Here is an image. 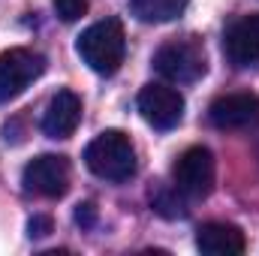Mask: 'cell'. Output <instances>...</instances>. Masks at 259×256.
Here are the masks:
<instances>
[{
	"mask_svg": "<svg viewBox=\"0 0 259 256\" xmlns=\"http://www.w3.org/2000/svg\"><path fill=\"white\" fill-rule=\"evenodd\" d=\"M75 52L81 64H88L97 75H115L127 58V33L118 18H103L81 30L75 39Z\"/></svg>",
	"mask_w": 259,
	"mask_h": 256,
	"instance_id": "1",
	"label": "cell"
},
{
	"mask_svg": "<svg viewBox=\"0 0 259 256\" xmlns=\"http://www.w3.org/2000/svg\"><path fill=\"white\" fill-rule=\"evenodd\" d=\"M84 163L97 178L121 184V181H130L136 175V148H133L127 133L103 130L84 148Z\"/></svg>",
	"mask_w": 259,
	"mask_h": 256,
	"instance_id": "2",
	"label": "cell"
},
{
	"mask_svg": "<svg viewBox=\"0 0 259 256\" xmlns=\"http://www.w3.org/2000/svg\"><path fill=\"white\" fill-rule=\"evenodd\" d=\"M154 69L172 81V84H193L208 72V55L202 39L196 36H181L166 42L157 55H154Z\"/></svg>",
	"mask_w": 259,
	"mask_h": 256,
	"instance_id": "3",
	"label": "cell"
},
{
	"mask_svg": "<svg viewBox=\"0 0 259 256\" xmlns=\"http://www.w3.org/2000/svg\"><path fill=\"white\" fill-rule=\"evenodd\" d=\"M214 178H217V163L205 145L187 148L172 166V184L184 199H208L214 190Z\"/></svg>",
	"mask_w": 259,
	"mask_h": 256,
	"instance_id": "4",
	"label": "cell"
},
{
	"mask_svg": "<svg viewBox=\"0 0 259 256\" xmlns=\"http://www.w3.org/2000/svg\"><path fill=\"white\" fill-rule=\"evenodd\" d=\"M46 72V58L33 49H9L0 55V103L21 97Z\"/></svg>",
	"mask_w": 259,
	"mask_h": 256,
	"instance_id": "5",
	"label": "cell"
},
{
	"mask_svg": "<svg viewBox=\"0 0 259 256\" xmlns=\"http://www.w3.org/2000/svg\"><path fill=\"white\" fill-rule=\"evenodd\" d=\"M139 112L154 130H175L184 118V97L166 81H151L139 91Z\"/></svg>",
	"mask_w": 259,
	"mask_h": 256,
	"instance_id": "6",
	"label": "cell"
},
{
	"mask_svg": "<svg viewBox=\"0 0 259 256\" xmlns=\"http://www.w3.org/2000/svg\"><path fill=\"white\" fill-rule=\"evenodd\" d=\"M69 160L61 154H39L33 157L24 172H21V184L27 193H36L42 199H61L69 190Z\"/></svg>",
	"mask_w": 259,
	"mask_h": 256,
	"instance_id": "7",
	"label": "cell"
},
{
	"mask_svg": "<svg viewBox=\"0 0 259 256\" xmlns=\"http://www.w3.org/2000/svg\"><path fill=\"white\" fill-rule=\"evenodd\" d=\"M208 121L217 130H247L259 124V97L256 94H223L211 103Z\"/></svg>",
	"mask_w": 259,
	"mask_h": 256,
	"instance_id": "8",
	"label": "cell"
},
{
	"mask_svg": "<svg viewBox=\"0 0 259 256\" xmlns=\"http://www.w3.org/2000/svg\"><path fill=\"white\" fill-rule=\"evenodd\" d=\"M223 52L235 66L259 64V12L235 18L223 33Z\"/></svg>",
	"mask_w": 259,
	"mask_h": 256,
	"instance_id": "9",
	"label": "cell"
},
{
	"mask_svg": "<svg viewBox=\"0 0 259 256\" xmlns=\"http://www.w3.org/2000/svg\"><path fill=\"white\" fill-rule=\"evenodd\" d=\"M81 124V97L75 91H58L42 115V133L49 139H69Z\"/></svg>",
	"mask_w": 259,
	"mask_h": 256,
	"instance_id": "10",
	"label": "cell"
},
{
	"mask_svg": "<svg viewBox=\"0 0 259 256\" xmlns=\"http://www.w3.org/2000/svg\"><path fill=\"white\" fill-rule=\"evenodd\" d=\"M196 247L205 256H241L247 250V238L235 223H202L196 232Z\"/></svg>",
	"mask_w": 259,
	"mask_h": 256,
	"instance_id": "11",
	"label": "cell"
},
{
	"mask_svg": "<svg viewBox=\"0 0 259 256\" xmlns=\"http://www.w3.org/2000/svg\"><path fill=\"white\" fill-rule=\"evenodd\" d=\"M190 0H130V9L145 24H166L184 15Z\"/></svg>",
	"mask_w": 259,
	"mask_h": 256,
	"instance_id": "12",
	"label": "cell"
},
{
	"mask_svg": "<svg viewBox=\"0 0 259 256\" xmlns=\"http://www.w3.org/2000/svg\"><path fill=\"white\" fill-rule=\"evenodd\" d=\"M154 208H157L163 217H184V205H181V199H178L175 184H172V193L160 190L157 196H154Z\"/></svg>",
	"mask_w": 259,
	"mask_h": 256,
	"instance_id": "13",
	"label": "cell"
},
{
	"mask_svg": "<svg viewBox=\"0 0 259 256\" xmlns=\"http://www.w3.org/2000/svg\"><path fill=\"white\" fill-rule=\"evenodd\" d=\"M55 12L61 21H78L88 12V0H55Z\"/></svg>",
	"mask_w": 259,
	"mask_h": 256,
	"instance_id": "14",
	"label": "cell"
},
{
	"mask_svg": "<svg viewBox=\"0 0 259 256\" xmlns=\"http://www.w3.org/2000/svg\"><path fill=\"white\" fill-rule=\"evenodd\" d=\"M49 232H52V217L33 214V217L27 220V235H30V238H46Z\"/></svg>",
	"mask_w": 259,
	"mask_h": 256,
	"instance_id": "15",
	"label": "cell"
},
{
	"mask_svg": "<svg viewBox=\"0 0 259 256\" xmlns=\"http://www.w3.org/2000/svg\"><path fill=\"white\" fill-rule=\"evenodd\" d=\"M75 223H78V226H94V223H97V208H94L91 202L78 205V208H75Z\"/></svg>",
	"mask_w": 259,
	"mask_h": 256,
	"instance_id": "16",
	"label": "cell"
}]
</instances>
